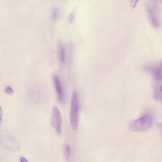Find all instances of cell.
Segmentation results:
<instances>
[{
	"label": "cell",
	"mask_w": 162,
	"mask_h": 162,
	"mask_svg": "<svg viewBox=\"0 0 162 162\" xmlns=\"http://www.w3.org/2000/svg\"><path fill=\"white\" fill-rule=\"evenodd\" d=\"M154 120L153 114L150 112H147L140 118L131 122L129 128L133 131H145L152 127Z\"/></svg>",
	"instance_id": "1"
},
{
	"label": "cell",
	"mask_w": 162,
	"mask_h": 162,
	"mask_svg": "<svg viewBox=\"0 0 162 162\" xmlns=\"http://www.w3.org/2000/svg\"><path fill=\"white\" fill-rule=\"evenodd\" d=\"M79 103L78 94L74 91L72 96L71 108L70 113V119L72 128L75 129L78 125V116Z\"/></svg>",
	"instance_id": "2"
},
{
	"label": "cell",
	"mask_w": 162,
	"mask_h": 162,
	"mask_svg": "<svg viewBox=\"0 0 162 162\" xmlns=\"http://www.w3.org/2000/svg\"><path fill=\"white\" fill-rule=\"evenodd\" d=\"M146 6L148 17L151 23L155 27H159L160 25V20L158 15L159 6L153 4L151 5L148 4Z\"/></svg>",
	"instance_id": "3"
},
{
	"label": "cell",
	"mask_w": 162,
	"mask_h": 162,
	"mask_svg": "<svg viewBox=\"0 0 162 162\" xmlns=\"http://www.w3.org/2000/svg\"><path fill=\"white\" fill-rule=\"evenodd\" d=\"M51 123L56 134L60 136L61 132V115L60 110L56 106H54L53 108Z\"/></svg>",
	"instance_id": "4"
},
{
	"label": "cell",
	"mask_w": 162,
	"mask_h": 162,
	"mask_svg": "<svg viewBox=\"0 0 162 162\" xmlns=\"http://www.w3.org/2000/svg\"><path fill=\"white\" fill-rule=\"evenodd\" d=\"M146 70L152 74L157 80H161V65L158 64L148 66L146 67Z\"/></svg>",
	"instance_id": "5"
},
{
	"label": "cell",
	"mask_w": 162,
	"mask_h": 162,
	"mask_svg": "<svg viewBox=\"0 0 162 162\" xmlns=\"http://www.w3.org/2000/svg\"><path fill=\"white\" fill-rule=\"evenodd\" d=\"M54 80L56 92L59 101L61 102L64 100L62 91L60 83L57 76L55 75L54 76Z\"/></svg>",
	"instance_id": "6"
},
{
	"label": "cell",
	"mask_w": 162,
	"mask_h": 162,
	"mask_svg": "<svg viewBox=\"0 0 162 162\" xmlns=\"http://www.w3.org/2000/svg\"><path fill=\"white\" fill-rule=\"evenodd\" d=\"M64 155L65 160H69L70 153V148L68 144H65L64 147Z\"/></svg>",
	"instance_id": "7"
},
{
	"label": "cell",
	"mask_w": 162,
	"mask_h": 162,
	"mask_svg": "<svg viewBox=\"0 0 162 162\" xmlns=\"http://www.w3.org/2000/svg\"><path fill=\"white\" fill-rule=\"evenodd\" d=\"M59 54L61 62L64 63L65 60V55L64 49L62 45H61L59 47Z\"/></svg>",
	"instance_id": "8"
},
{
	"label": "cell",
	"mask_w": 162,
	"mask_h": 162,
	"mask_svg": "<svg viewBox=\"0 0 162 162\" xmlns=\"http://www.w3.org/2000/svg\"><path fill=\"white\" fill-rule=\"evenodd\" d=\"M58 10L57 9H55L54 10L52 14V18L53 21L56 20L58 16Z\"/></svg>",
	"instance_id": "9"
},
{
	"label": "cell",
	"mask_w": 162,
	"mask_h": 162,
	"mask_svg": "<svg viewBox=\"0 0 162 162\" xmlns=\"http://www.w3.org/2000/svg\"><path fill=\"white\" fill-rule=\"evenodd\" d=\"M6 93L8 94V95H12L14 93L12 89L10 87H7L5 89V90Z\"/></svg>",
	"instance_id": "10"
},
{
	"label": "cell",
	"mask_w": 162,
	"mask_h": 162,
	"mask_svg": "<svg viewBox=\"0 0 162 162\" xmlns=\"http://www.w3.org/2000/svg\"><path fill=\"white\" fill-rule=\"evenodd\" d=\"M130 5L133 8L135 7L137 5L139 0H129Z\"/></svg>",
	"instance_id": "11"
},
{
	"label": "cell",
	"mask_w": 162,
	"mask_h": 162,
	"mask_svg": "<svg viewBox=\"0 0 162 162\" xmlns=\"http://www.w3.org/2000/svg\"><path fill=\"white\" fill-rule=\"evenodd\" d=\"M74 19V15L73 14H71L70 15L69 17V21L70 22H73Z\"/></svg>",
	"instance_id": "12"
},
{
	"label": "cell",
	"mask_w": 162,
	"mask_h": 162,
	"mask_svg": "<svg viewBox=\"0 0 162 162\" xmlns=\"http://www.w3.org/2000/svg\"><path fill=\"white\" fill-rule=\"evenodd\" d=\"M20 161L21 162H28V161L27 160L25 159V158H24L23 157H20Z\"/></svg>",
	"instance_id": "13"
},
{
	"label": "cell",
	"mask_w": 162,
	"mask_h": 162,
	"mask_svg": "<svg viewBox=\"0 0 162 162\" xmlns=\"http://www.w3.org/2000/svg\"><path fill=\"white\" fill-rule=\"evenodd\" d=\"M2 117V112L1 109V106H0V122L1 121Z\"/></svg>",
	"instance_id": "14"
},
{
	"label": "cell",
	"mask_w": 162,
	"mask_h": 162,
	"mask_svg": "<svg viewBox=\"0 0 162 162\" xmlns=\"http://www.w3.org/2000/svg\"><path fill=\"white\" fill-rule=\"evenodd\" d=\"M153 1H154V2L158 3H161L162 0H153Z\"/></svg>",
	"instance_id": "15"
}]
</instances>
